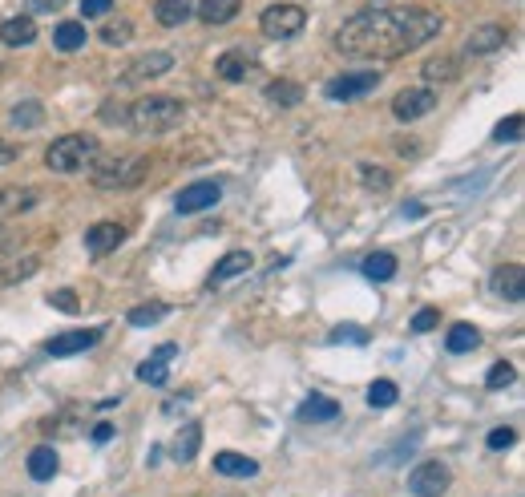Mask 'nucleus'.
Segmentation results:
<instances>
[{"label":"nucleus","instance_id":"13","mask_svg":"<svg viewBox=\"0 0 525 497\" xmlns=\"http://www.w3.org/2000/svg\"><path fill=\"white\" fill-rule=\"evenodd\" d=\"M101 336H105L101 328H89V332H61V336H53V340L45 344V352H49V356H77V352H89Z\"/></svg>","mask_w":525,"mask_h":497},{"label":"nucleus","instance_id":"33","mask_svg":"<svg viewBox=\"0 0 525 497\" xmlns=\"http://www.w3.org/2000/svg\"><path fill=\"white\" fill-rule=\"evenodd\" d=\"M41 122H45L41 102H25V106H17V110H13V126H21V130H37Z\"/></svg>","mask_w":525,"mask_h":497},{"label":"nucleus","instance_id":"45","mask_svg":"<svg viewBox=\"0 0 525 497\" xmlns=\"http://www.w3.org/2000/svg\"><path fill=\"white\" fill-rule=\"evenodd\" d=\"M61 5H65V0H29V9H33V13H57Z\"/></svg>","mask_w":525,"mask_h":497},{"label":"nucleus","instance_id":"27","mask_svg":"<svg viewBox=\"0 0 525 497\" xmlns=\"http://www.w3.org/2000/svg\"><path fill=\"white\" fill-rule=\"evenodd\" d=\"M85 25L81 21H61L57 29H53V45L61 49V53H77V49H85Z\"/></svg>","mask_w":525,"mask_h":497},{"label":"nucleus","instance_id":"47","mask_svg":"<svg viewBox=\"0 0 525 497\" xmlns=\"http://www.w3.org/2000/svg\"><path fill=\"white\" fill-rule=\"evenodd\" d=\"M404 215H408V219H420V215H425V207H420V203H408Z\"/></svg>","mask_w":525,"mask_h":497},{"label":"nucleus","instance_id":"34","mask_svg":"<svg viewBox=\"0 0 525 497\" xmlns=\"http://www.w3.org/2000/svg\"><path fill=\"white\" fill-rule=\"evenodd\" d=\"M360 182H364V190H372V194H384L388 186H392V174L388 170H380V166H360Z\"/></svg>","mask_w":525,"mask_h":497},{"label":"nucleus","instance_id":"37","mask_svg":"<svg viewBox=\"0 0 525 497\" xmlns=\"http://www.w3.org/2000/svg\"><path fill=\"white\" fill-rule=\"evenodd\" d=\"M517 138H521V114H509L505 122H497L493 142H517Z\"/></svg>","mask_w":525,"mask_h":497},{"label":"nucleus","instance_id":"4","mask_svg":"<svg viewBox=\"0 0 525 497\" xmlns=\"http://www.w3.org/2000/svg\"><path fill=\"white\" fill-rule=\"evenodd\" d=\"M150 170V158H93L89 162V174L101 190H118V186H138Z\"/></svg>","mask_w":525,"mask_h":497},{"label":"nucleus","instance_id":"22","mask_svg":"<svg viewBox=\"0 0 525 497\" xmlns=\"http://www.w3.org/2000/svg\"><path fill=\"white\" fill-rule=\"evenodd\" d=\"M360 271H364L372 283H388V279H396L400 263H396V255H392V251H372V255H364V259H360Z\"/></svg>","mask_w":525,"mask_h":497},{"label":"nucleus","instance_id":"12","mask_svg":"<svg viewBox=\"0 0 525 497\" xmlns=\"http://www.w3.org/2000/svg\"><path fill=\"white\" fill-rule=\"evenodd\" d=\"M178 356V344H162L146 364H138V380L150 384V388H166L170 380V360Z\"/></svg>","mask_w":525,"mask_h":497},{"label":"nucleus","instance_id":"41","mask_svg":"<svg viewBox=\"0 0 525 497\" xmlns=\"http://www.w3.org/2000/svg\"><path fill=\"white\" fill-rule=\"evenodd\" d=\"M513 441H517V433H513V429H509V425H501V429H493V433H489V437H485V445H489V449H493V453H501V449H509V445H513Z\"/></svg>","mask_w":525,"mask_h":497},{"label":"nucleus","instance_id":"6","mask_svg":"<svg viewBox=\"0 0 525 497\" xmlns=\"http://www.w3.org/2000/svg\"><path fill=\"white\" fill-rule=\"evenodd\" d=\"M380 85V73L376 69H356V73H340L324 85V97L328 102H356V97L372 93Z\"/></svg>","mask_w":525,"mask_h":497},{"label":"nucleus","instance_id":"18","mask_svg":"<svg viewBox=\"0 0 525 497\" xmlns=\"http://www.w3.org/2000/svg\"><path fill=\"white\" fill-rule=\"evenodd\" d=\"M239 9H243V0H198L194 5L202 25H227L239 17Z\"/></svg>","mask_w":525,"mask_h":497},{"label":"nucleus","instance_id":"8","mask_svg":"<svg viewBox=\"0 0 525 497\" xmlns=\"http://www.w3.org/2000/svg\"><path fill=\"white\" fill-rule=\"evenodd\" d=\"M449 485H453V473H449V465H441V461H425V465H416V469L408 473V489H412L416 497H441Z\"/></svg>","mask_w":525,"mask_h":497},{"label":"nucleus","instance_id":"11","mask_svg":"<svg viewBox=\"0 0 525 497\" xmlns=\"http://www.w3.org/2000/svg\"><path fill=\"white\" fill-rule=\"evenodd\" d=\"M255 69H259V61H255V53H247V49H227V53L215 61V73H219L223 81H231V85H243Z\"/></svg>","mask_w":525,"mask_h":497},{"label":"nucleus","instance_id":"40","mask_svg":"<svg viewBox=\"0 0 525 497\" xmlns=\"http://www.w3.org/2000/svg\"><path fill=\"white\" fill-rule=\"evenodd\" d=\"M328 344H368V332L364 328H332V336H328Z\"/></svg>","mask_w":525,"mask_h":497},{"label":"nucleus","instance_id":"32","mask_svg":"<svg viewBox=\"0 0 525 497\" xmlns=\"http://www.w3.org/2000/svg\"><path fill=\"white\" fill-rule=\"evenodd\" d=\"M166 316H170V308H166V304H138L126 320H130L134 328H154V324H158V320H166Z\"/></svg>","mask_w":525,"mask_h":497},{"label":"nucleus","instance_id":"3","mask_svg":"<svg viewBox=\"0 0 525 497\" xmlns=\"http://www.w3.org/2000/svg\"><path fill=\"white\" fill-rule=\"evenodd\" d=\"M97 154H101V142H97L93 134H61V138L49 142L45 166H49L53 174H77V170H85Z\"/></svg>","mask_w":525,"mask_h":497},{"label":"nucleus","instance_id":"28","mask_svg":"<svg viewBox=\"0 0 525 497\" xmlns=\"http://www.w3.org/2000/svg\"><path fill=\"white\" fill-rule=\"evenodd\" d=\"M477 344H481V332H477L473 324H453V328H449V336H445L449 356H465V352H473Z\"/></svg>","mask_w":525,"mask_h":497},{"label":"nucleus","instance_id":"16","mask_svg":"<svg viewBox=\"0 0 525 497\" xmlns=\"http://www.w3.org/2000/svg\"><path fill=\"white\" fill-rule=\"evenodd\" d=\"M251 267H255V255H251V251H227V255L219 259V267L210 271V287H223V283L247 275Z\"/></svg>","mask_w":525,"mask_h":497},{"label":"nucleus","instance_id":"36","mask_svg":"<svg viewBox=\"0 0 525 497\" xmlns=\"http://www.w3.org/2000/svg\"><path fill=\"white\" fill-rule=\"evenodd\" d=\"M134 37V21H118V25H105L101 29V41L105 45H126Z\"/></svg>","mask_w":525,"mask_h":497},{"label":"nucleus","instance_id":"38","mask_svg":"<svg viewBox=\"0 0 525 497\" xmlns=\"http://www.w3.org/2000/svg\"><path fill=\"white\" fill-rule=\"evenodd\" d=\"M49 308H57V312H65V316H77L81 300H77L73 291H49Z\"/></svg>","mask_w":525,"mask_h":497},{"label":"nucleus","instance_id":"48","mask_svg":"<svg viewBox=\"0 0 525 497\" xmlns=\"http://www.w3.org/2000/svg\"><path fill=\"white\" fill-rule=\"evenodd\" d=\"M5 251H9V235H0V259H5Z\"/></svg>","mask_w":525,"mask_h":497},{"label":"nucleus","instance_id":"46","mask_svg":"<svg viewBox=\"0 0 525 497\" xmlns=\"http://www.w3.org/2000/svg\"><path fill=\"white\" fill-rule=\"evenodd\" d=\"M110 437H114V425H110V421H101V425H93V441H97V445H105V441H110Z\"/></svg>","mask_w":525,"mask_h":497},{"label":"nucleus","instance_id":"35","mask_svg":"<svg viewBox=\"0 0 525 497\" xmlns=\"http://www.w3.org/2000/svg\"><path fill=\"white\" fill-rule=\"evenodd\" d=\"M513 380H517V368L501 360V364H493V368H489V376H485V388H509Z\"/></svg>","mask_w":525,"mask_h":497},{"label":"nucleus","instance_id":"20","mask_svg":"<svg viewBox=\"0 0 525 497\" xmlns=\"http://www.w3.org/2000/svg\"><path fill=\"white\" fill-rule=\"evenodd\" d=\"M263 97H267L271 106H279V110H295V106L303 102V85L291 81V77H279V81H271V85L263 89Z\"/></svg>","mask_w":525,"mask_h":497},{"label":"nucleus","instance_id":"29","mask_svg":"<svg viewBox=\"0 0 525 497\" xmlns=\"http://www.w3.org/2000/svg\"><path fill=\"white\" fill-rule=\"evenodd\" d=\"M396 401H400V388L392 380H372V388H368V405L372 409H392Z\"/></svg>","mask_w":525,"mask_h":497},{"label":"nucleus","instance_id":"44","mask_svg":"<svg viewBox=\"0 0 525 497\" xmlns=\"http://www.w3.org/2000/svg\"><path fill=\"white\" fill-rule=\"evenodd\" d=\"M17 158H21V150L13 142H0V166H13Z\"/></svg>","mask_w":525,"mask_h":497},{"label":"nucleus","instance_id":"10","mask_svg":"<svg viewBox=\"0 0 525 497\" xmlns=\"http://www.w3.org/2000/svg\"><path fill=\"white\" fill-rule=\"evenodd\" d=\"M126 243V227L122 223H110V219H105V223H93L89 231H85V251L89 255H110V251H118Z\"/></svg>","mask_w":525,"mask_h":497},{"label":"nucleus","instance_id":"17","mask_svg":"<svg viewBox=\"0 0 525 497\" xmlns=\"http://www.w3.org/2000/svg\"><path fill=\"white\" fill-rule=\"evenodd\" d=\"M170 69H174V57L158 49V53H146V57L130 61L126 81H150V77H162V73H170Z\"/></svg>","mask_w":525,"mask_h":497},{"label":"nucleus","instance_id":"30","mask_svg":"<svg viewBox=\"0 0 525 497\" xmlns=\"http://www.w3.org/2000/svg\"><path fill=\"white\" fill-rule=\"evenodd\" d=\"M33 203H37L33 190H21V186L0 190V215H9V211H29Z\"/></svg>","mask_w":525,"mask_h":497},{"label":"nucleus","instance_id":"25","mask_svg":"<svg viewBox=\"0 0 525 497\" xmlns=\"http://www.w3.org/2000/svg\"><path fill=\"white\" fill-rule=\"evenodd\" d=\"M57 469H61V461H57V449H53V445H37V449L29 453V477H33V481H53Z\"/></svg>","mask_w":525,"mask_h":497},{"label":"nucleus","instance_id":"7","mask_svg":"<svg viewBox=\"0 0 525 497\" xmlns=\"http://www.w3.org/2000/svg\"><path fill=\"white\" fill-rule=\"evenodd\" d=\"M437 110V93L429 85H412V89H400L392 97V118L396 122H416V118H425Z\"/></svg>","mask_w":525,"mask_h":497},{"label":"nucleus","instance_id":"1","mask_svg":"<svg viewBox=\"0 0 525 497\" xmlns=\"http://www.w3.org/2000/svg\"><path fill=\"white\" fill-rule=\"evenodd\" d=\"M445 29L437 9H364L340 25L336 49L352 61H392L429 45Z\"/></svg>","mask_w":525,"mask_h":497},{"label":"nucleus","instance_id":"5","mask_svg":"<svg viewBox=\"0 0 525 497\" xmlns=\"http://www.w3.org/2000/svg\"><path fill=\"white\" fill-rule=\"evenodd\" d=\"M303 25H307V13L299 5H271L259 17V33L271 37V41H291V37L303 33Z\"/></svg>","mask_w":525,"mask_h":497},{"label":"nucleus","instance_id":"31","mask_svg":"<svg viewBox=\"0 0 525 497\" xmlns=\"http://www.w3.org/2000/svg\"><path fill=\"white\" fill-rule=\"evenodd\" d=\"M457 73H461L457 57H433V61L425 65V81H429V85H437V81H453Z\"/></svg>","mask_w":525,"mask_h":497},{"label":"nucleus","instance_id":"23","mask_svg":"<svg viewBox=\"0 0 525 497\" xmlns=\"http://www.w3.org/2000/svg\"><path fill=\"white\" fill-rule=\"evenodd\" d=\"M505 29L501 25H481V29H473V37H469V53L473 57H485V53H497V49H505Z\"/></svg>","mask_w":525,"mask_h":497},{"label":"nucleus","instance_id":"43","mask_svg":"<svg viewBox=\"0 0 525 497\" xmlns=\"http://www.w3.org/2000/svg\"><path fill=\"white\" fill-rule=\"evenodd\" d=\"M37 271V259H29V263H17V267H9L5 275H0V283H17V279H25V275H33Z\"/></svg>","mask_w":525,"mask_h":497},{"label":"nucleus","instance_id":"2","mask_svg":"<svg viewBox=\"0 0 525 497\" xmlns=\"http://www.w3.org/2000/svg\"><path fill=\"white\" fill-rule=\"evenodd\" d=\"M126 122L138 134H166V130H174L182 122V102H178V97H166V93L138 97V102L126 110Z\"/></svg>","mask_w":525,"mask_h":497},{"label":"nucleus","instance_id":"26","mask_svg":"<svg viewBox=\"0 0 525 497\" xmlns=\"http://www.w3.org/2000/svg\"><path fill=\"white\" fill-rule=\"evenodd\" d=\"M215 473H223V477H255L259 461H251L247 453H219L215 457Z\"/></svg>","mask_w":525,"mask_h":497},{"label":"nucleus","instance_id":"14","mask_svg":"<svg viewBox=\"0 0 525 497\" xmlns=\"http://www.w3.org/2000/svg\"><path fill=\"white\" fill-rule=\"evenodd\" d=\"M336 417H340V405L332 401V396H320V392H311L295 413V421H303V425H328Z\"/></svg>","mask_w":525,"mask_h":497},{"label":"nucleus","instance_id":"15","mask_svg":"<svg viewBox=\"0 0 525 497\" xmlns=\"http://www.w3.org/2000/svg\"><path fill=\"white\" fill-rule=\"evenodd\" d=\"M489 287L501 295V300L517 304V300H521V291H525V271H521V263H505V267H497L493 279H489Z\"/></svg>","mask_w":525,"mask_h":497},{"label":"nucleus","instance_id":"42","mask_svg":"<svg viewBox=\"0 0 525 497\" xmlns=\"http://www.w3.org/2000/svg\"><path fill=\"white\" fill-rule=\"evenodd\" d=\"M114 9V0H81V17H105Z\"/></svg>","mask_w":525,"mask_h":497},{"label":"nucleus","instance_id":"19","mask_svg":"<svg viewBox=\"0 0 525 497\" xmlns=\"http://www.w3.org/2000/svg\"><path fill=\"white\" fill-rule=\"evenodd\" d=\"M194 17V0H154V21L166 29H182Z\"/></svg>","mask_w":525,"mask_h":497},{"label":"nucleus","instance_id":"39","mask_svg":"<svg viewBox=\"0 0 525 497\" xmlns=\"http://www.w3.org/2000/svg\"><path fill=\"white\" fill-rule=\"evenodd\" d=\"M437 324H441V312H437V308H420V312L412 316V332H416V336H425V332H433Z\"/></svg>","mask_w":525,"mask_h":497},{"label":"nucleus","instance_id":"9","mask_svg":"<svg viewBox=\"0 0 525 497\" xmlns=\"http://www.w3.org/2000/svg\"><path fill=\"white\" fill-rule=\"evenodd\" d=\"M219 198H223V186L215 178H206V182H190L182 194H178V215H198V211H210V207H219Z\"/></svg>","mask_w":525,"mask_h":497},{"label":"nucleus","instance_id":"21","mask_svg":"<svg viewBox=\"0 0 525 497\" xmlns=\"http://www.w3.org/2000/svg\"><path fill=\"white\" fill-rule=\"evenodd\" d=\"M0 41H5L9 49H25L37 41V25L33 17H9L5 25H0Z\"/></svg>","mask_w":525,"mask_h":497},{"label":"nucleus","instance_id":"24","mask_svg":"<svg viewBox=\"0 0 525 497\" xmlns=\"http://www.w3.org/2000/svg\"><path fill=\"white\" fill-rule=\"evenodd\" d=\"M198 445H202V425L198 421H186L182 429H178V437H174V445H170V453H174V461H194V453H198Z\"/></svg>","mask_w":525,"mask_h":497}]
</instances>
